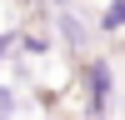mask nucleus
Instances as JSON below:
<instances>
[{
  "label": "nucleus",
  "mask_w": 125,
  "mask_h": 120,
  "mask_svg": "<svg viewBox=\"0 0 125 120\" xmlns=\"http://www.w3.org/2000/svg\"><path fill=\"white\" fill-rule=\"evenodd\" d=\"M105 25H125V0H115V5H110V15H105Z\"/></svg>",
  "instance_id": "obj_1"
}]
</instances>
